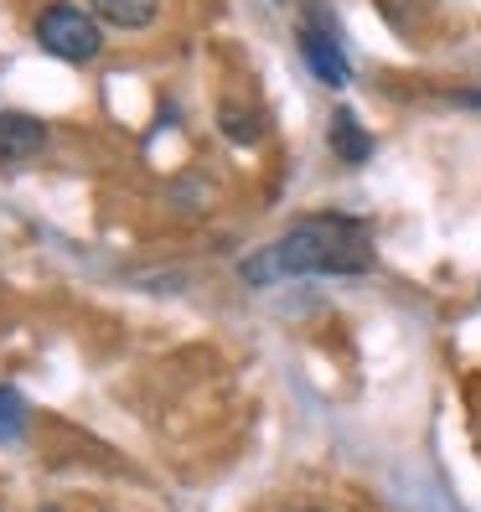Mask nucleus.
Returning a JSON list of instances; mask_svg holds the SVG:
<instances>
[{
	"instance_id": "nucleus-1",
	"label": "nucleus",
	"mask_w": 481,
	"mask_h": 512,
	"mask_svg": "<svg viewBox=\"0 0 481 512\" xmlns=\"http://www.w3.org/2000/svg\"><path fill=\"white\" fill-rule=\"evenodd\" d=\"M373 259H378L373 228L363 218L316 213L300 218L285 238L264 244L259 254H249L238 264V275H244V285H275L295 275H368Z\"/></svg>"
},
{
	"instance_id": "nucleus-2",
	"label": "nucleus",
	"mask_w": 481,
	"mask_h": 512,
	"mask_svg": "<svg viewBox=\"0 0 481 512\" xmlns=\"http://www.w3.org/2000/svg\"><path fill=\"white\" fill-rule=\"evenodd\" d=\"M32 37L42 52H52L57 63H94L104 47V21L94 11L73 6V0H52V6L37 11Z\"/></svg>"
},
{
	"instance_id": "nucleus-3",
	"label": "nucleus",
	"mask_w": 481,
	"mask_h": 512,
	"mask_svg": "<svg viewBox=\"0 0 481 512\" xmlns=\"http://www.w3.org/2000/svg\"><path fill=\"white\" fill-rule=\"evenodd\" d=\"M295 47H300V57H306L311 78H321L326 88H347V83H352L347 52H342V42L332 37V26H326V21H306V26H295Z\"/></svg>"
},
{
	"instance_id": "nucleus-4",
	"label": "nucleus",
	"mask_w": 481,
	"mask_h": 512,
	"mask_svg": "<svg viewBox=\"0 0 481 512\" xmlns=\"http://www.w3.org/2000/svg\"><path fill=\"white\" fill-rule=\"evenodd\" d=\"M47 125L32 114H16V109H0V161L16 166V161H32L47 150Z\"/></svg>"
},
{
	"instance_id": "nucleus-5",
	"label": "nucleus",
	"mask_w": 481,
	"mask_h": 512,
	"mask_svg": "<svg viewBox=\"0 0 481 512\" xmlns=\"http://www.w3.org/2000/svg\"><path fill=\"white\" fill-rule=\"evenodd\" d=\"M332 156L342 161V166H363V161H373V135L363 130V119H357L347 104H337V114H332Z\"/></svg>"
},
{
	"instance_id": "nucleus-6",
	"label": "nucleus",
	"mask_w": 481,
	"mask_h": 512,
	"mask_svg": "<svg viewBox=\"0 0 481 512\" xmlns=\"http://www.w3.org/2000/svg\"><path fill=\"white\" fill-rule=\"evenodd\" d=\"M94 16L119 32H150L161 16V0H94Z\"/></svg>"
},
{
	"instance_id": "nucleus-7",
	"label": "nucleus",
	"mask_w": 481,
	"mask_h": 512,
	"mask_svg": "<svg viewBox=\"0 0 481 512\" xmlns=\"http://www.w3.org/2000/svg\"><path fill=\"white\" fill-rule=\"evenodd\" d=\"M218 130L233 140V145H254L264 135V114L249 109V104H238V99H223L218 104Z\"/></svg>"
},
{
	"instance_id": "nucleus-8",
	"label": "nucleus",
	"mask_w": 481,
	"mask_h": 512,
	"mask_svg": "<svg viewBox=\"0 0 481 512\" xmlns=\"http://www.w3.org/2000/svg\"><path fill=\"white\" fill-rule=\"evenodd\" d=\"M26 425H32V409H26V399L16 394V388H0V445H16L26 435Z\"/></svg>"
},
{
	"instance_id": "nucleus-9",
	"label": "nucleus",
	"mask_w": 481,
	"mask_h": 512,
	"mask_svg": "<svg viewBox=\"0 0 481 512\" xmlns=\"http://www.w3.org/2000/svg\"><path fill=\"white\" fill-rule=\"evenodd\" d=\"M456 104H466V109H481V94H456Z\"/></svg>"
},
{
	"instance_id": "nucleus-10",
	"label": "nucleus",
	"mask_w": 481,
	"mask_h": 512,
	"mask_svg": "<svg viewBox=\"0 0 481 512\" xmlns=\"http://www.w3.org/2000/svg\"><path fill=\"white\" fill-rule=\"evenodd\" d=\"M300 512H321V507H300Z\"/></svg>"
},
{
	"instance_id": "nucleus-11",
	"label": "nucleus",
	"mask_w": 481,
	"mask_h": 512,
	"mask_svg": "<svg viewBox=\"0 0 481 512\" xmlns=\"http://www.w3.org/2000/svg\"><path fill=\"white\" fill-rule=\"evenodd\" d=\"M42 512H57V507H42Z\"/></svg>"
}]
</instances>
